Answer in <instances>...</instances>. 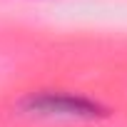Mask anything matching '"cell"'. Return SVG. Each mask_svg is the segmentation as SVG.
<instances>
[{"instance_id": "obj_1", "label": "cell", "mask_w": 127, "mask_h": 127, "mask_svg": "<svg viewBox=\"0 0 127 127\" xmlns=\"http://www.w3.org/2000/svg\"><path fill=\"white\" fill-rule=\"evenodd\" d=\"M20 107L30 115L37 117H57V120H102L110 117V107L102 102L85 97V95H72V92H55V90H42L28 95Z\"/></svg>"}]
</instances>
